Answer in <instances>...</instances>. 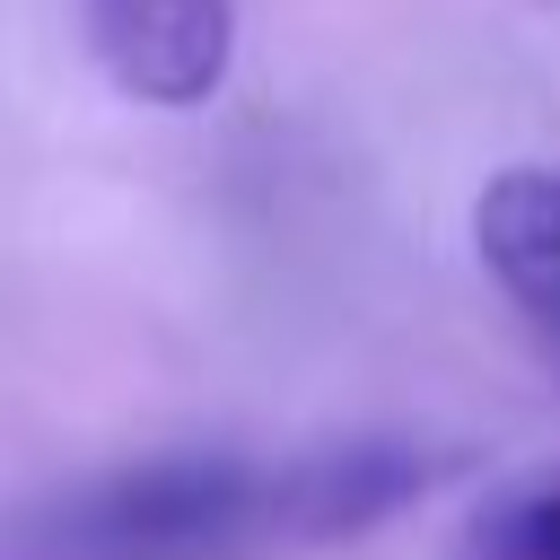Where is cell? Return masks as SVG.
<instances>
[{"instance_id": "1", "label": "cell", "mask_w": 560, "mask_h": 560, "mask_svg": "<svg viewBox=\"0 0 560 560\" xmlns=\"http://www.w3.org/2000/svg\"><path fill=\"white\" fill-rule=\"evenodd\" d=\"M298 551L280 464L245 455H158L105 472L26 525V560H254Z\"/></svg>"}, {"instance_id": "2", "label": "cell", "mask_w": 560, "mask_h": 560, "mask_svg": "<svg viewBox=\"0 0 560 560\" xmlns=\"http://www.w3.org/2000/svg\"><path fill=\"white\" fill-rule=\"evenodd\" d=\"M96 70L131 105H210L236 61V0H79Z\"/></svg>"}, {"instance_id": "3", "label": "cell", "mask_w": 560, "mask_h": 560, "mask_svg": "<svg viewBox=\"0 0 560 560\" xmlns=\"http://www.w3.org/2000/svg\"><path fill=\"white\" fill-rule=\"evenodd\" d=\"M472 245L516 324L534 332L542 368L560 376V166H508L472 201Z\"/></svg>"}, {"instance_id": "4", "label": "cell", "mask_w": 560, "mask_h": 560, "mask_svg": "<svg viewBox=\"0 0 560 560\" xmlns=\"http://www.w3.org/2000/svg\"><path fill=\"white\" fill-rule=\"evenodd\" d=\"M464 560H560V481H534V490L499 499L464 534Z\"/></svg>"}]
</instances>
